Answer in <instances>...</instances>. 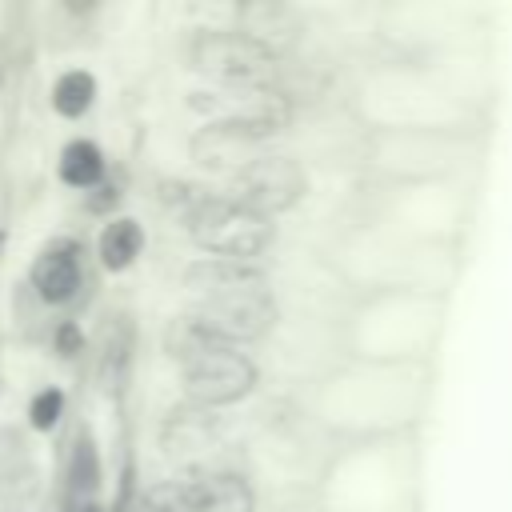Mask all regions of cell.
<instances>
[{"label": "cell", "mask_w": 512, "mask_h": 512, "mask_svg": "<svg viewBox=\"0 0 512 512\" xmlns=\"http://www.w3.org/2000/svg\"><path fill=\"white\" fill-rule=\"evenodd\" d=\"M188 240L204 252V256H224V260H248L260 264V256L268 252V244L276 240L272 220L240 208L236 200L220 196H204L188 216H184Z\"/></svg>", "instance_id": "obj_1"}, {"label": "cell", "mask_w": 512, "mask_h": 512, "mask_svg": "<svg viewBox=\"0 0 512 512\" xmlns=\"http://www.w3.org/2000/svg\"><path fill=\"white\" fill-rule=\"evenodd\" d=\"M188 60H192L196 72H204V76H212L220 84L244 88V92L272 88V80H276V52L268 44H260L256 36L240 32V28L200 32L192 40Z\"/></svg>", "instance_id": "obj_2"}, {"label": "cell", "mask_w": 512, "mask_h": 512, "mask_svg": "<svg viewBox=\"0 0 512 512\" xmlns=\"http://www.w3.org/2000/svg\"><path fill=\"white\" fill-rule=\"evenodd\" d=\"M308 192V176L292 156H272L260 152L252 164H244L236 176H228V200H236L240 208L272 220L280 212H288L300 196Z\"/></svg>", "instance_id": "obj_3"}, {"label": "cell", "mask_w": 512, "mask_h": 512, "mask_svg": "<svg viewBox=\"0 0 512 512\" xmlns=\"http://www.w3.org/2000/svg\"><path fill=\"white\" fill-rule=\"evenodd\" d=\"M180 376H184V396L204 412L244 400L260 380L252 356L240 348H228V344H216V348L200 352L196 360L180 364Z\"/></svg>", "instance_id": "obj_4"}, {"label": "cell", "mask_w": 512, "mask_h": 512, "mask_svg": "<svg viewBox=\"0 0 512 512\" xmlns=\"http://www.w3.org/2000/svg\"><path fill=\"white\" fill-rule=\"evenodd\" d=\"M192 316L208 328V336L216 344L240 348L248 340H260L276 328V300L268 288H244V292H228V296H212V300H196Z\"/></svg>", "instance_id": "obj_5"}, {"label": "cell", "mask_w": 512, "mask_h": 512, "mask_svg": "<svg viewBox=\"0 0 512 512\" xmlns=\"http://www.w3.org/2000/svg\"><path fill=\"white\" fill-rule=\"evenodd\" d=\"M80 280H84V268H80V244L60 236V240H48L32 268H28V284L36 288V296L44 304H68L76 292H80Z\"/></svg>", "instance_id": "obj_6"}, {"label": "cell", "mask_w": 512, "mask_h": 512, "mask_svg": "<svg viewBox=\"0 0 512 512\" xmlns=\"http://www.w3.org/2000/svg\"><path fill=\"white\" fill-rule=\"evenodd\" d=\"M184 288H192L200 300L244 292V288H264V268L248 260H224V256H200L184 268Z\"/></svg>", "instance_id": "obj_7"}, {"label": "cell", "mask_w": 512, "mask_h": 512, "mask_svg": "<svg viewBox=\"0 0 512 512\" xmlns=\"http://www.w3.org/2000/svg\"><path fill=\"white\" fill-rule=\"evenodd\" d=\"M196 512H256V492L240 472H200L192 480Z\"/></svg>", "instance_id": "obj_8"}, {"label": "cell", "mask_w": 512, "mask_h": 512, "mask_svg": "<svg viewBox=\"0 0 512 512\" xmlns=\"http://www.w3.org/2000/svg\"><path fill=\"white\" fill-rule=\"evenodd\" d=\"M104 172H108V160L100 152L96 140L88 136H76L60 148V160H56V176L76 188V192H88V188H100L104 184Z\"/></svg>", "instance_id": "obj_9"}, {"label": "cell", "mask_w": 512, "mask_h": 512, "mask_svg": "<svg viewBox=\"0 0 512 512\" xmlns=\"http://www.w3.org/2000/svg\"><path fill=\"white\" fill-rule=\"evenodd\" d=\"M144 252V228L132 216H108V224L96 236V256L108 272H128L136 256Z\"/></svg>", "instance_id": "obj_10"}, {"label": "cell", "mask_w": 512, "mask_h": 512, "mask_svg": "<svg viewBox=\"0 0 512 512\" xmlns=\"http://www.w3.org/2000/svg\"><path fill=\"white\" fill-rule=\"evenodd\" d=\"M48 104H52V112L64 116V120L88 116V108L96 104V76H92L88 68H68V72H60V76L52 80V88H48Z\"/></svg>", "instance_id": "obj_11"}, {"label": "cell", "mask_w": 512, "mask_h": 512, "mask_svg": "<svg viewBox=\"0 0 512 512\" xmlns=\"http://www.w3.org/2000/svg\"><path fill=\"white\" fill-rule=\"evenodd\" d=\"M136 512H196L192 480H160L148 484L136 500Z\"/></svg>", "instance_id": "obj_12"}, {"label": "cell", "mask_w": 512, "mask_h": 512, "mask_svg": "<svg viewBox=\"0 0 512 512\" xmlns=\"http://www.w3.org/2000/svg\"><path fill=\"white\" fill-rule=\"evenodd\" d=\"M60 416H64V392L60 388H40L36 396H32V404H28V424L36 428V432H52L56 424H60Z\"/></svg>", "instance_id": "obj_13"}, {"label": "cell", "mask_w": 512, "mask_h": 512, "mask_svg": "<svg viewBox=\"0 0 512 512\" xmlns=\"http://www.w3.org/2000/svg\"><path fill=\"white\" fill-rule=\"evenodd\" d=\"M52 344H56L60 356H76V352L84 348V332H80V324H76V320H60L56 332H52Z\"/></svg>", "instance_id": "obj_14"}, {"label": "cell", "mask_w": 512, "mask_h": 512, "mask_svg": "<svg viewBox=\"0 0 512 512\" xmlns=\"http://www.w3.org/2000/svg\"><path fill=\"white\" fill-rule=\"evenodd\" d=\"M116 204H120V188L108 184V180L100 188H92V196H88V212H96V216H108Z\"/></svg>", "instance_id": "obj_15"}, {"label": "cell", "mask_w": 512, "mask_h": 512, "mask_svg": "<svg viewBox=\"0 0 512 512\" xmlns=\"http://www.w3.org/2000/svg\"><path fill=\"white\" fill-rule=\"evenodd\" d=\"M0 88H4V48H0Z\"/></svg>", "instance_id": "obj_16"}, {"label": "cell", "mask_w": 512, "mask_h": 512, "mask_svg": "<svg viewBox=\"0 0 512 512\" xmlns=\"http://www.w3.org/2000/svg\"><path fill=\"white\" fill-rule=\"evenodd\" d=\"M84 512H100V508H92V504H88V508H84Z\"/></svg>", "instance_id": "obj_17"}, {"label": "cell", "mask_w": 512, "mask_h": 512, "mask_svg": "<svg viewBox=\"0 0 512 512\" xmlns=\"http://www.w3.org/2000/svg\"><path fill=\"white\" fill-rule=\"evenodd\" d=\"M0 248H4V228H0Z\"/></svg>", "instance_id": "obj_18"}]
</instances>
